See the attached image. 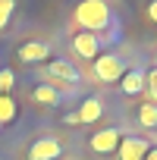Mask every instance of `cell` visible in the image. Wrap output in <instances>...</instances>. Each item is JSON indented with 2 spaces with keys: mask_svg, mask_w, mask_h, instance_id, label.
I'll return each mask as SVG.
<instances>
[{
  "mask_svg": "<svg viewBox=\"0 0 157 160\" xmlns=\"http://www.w3.org/2000/svg\"><path fill=\"white\" fill-rule=\"evenodd\" d=\"M72 25H75V32L104 35L107 28L116 25V16H113V10L104 0H82V3L72 10Z\"/></svg>",
  "mask_w": 157,
  "mask_h": 160,
  "instance_id": "6da1fadb",
  "label": "cell"
},
{
  "mask_svg": "<svg viewBox=\"0 0 157 160\" xmlns=\"http://www.w3.org/2000/svg\"><path fill=\"white\" fill-rule=\"evenodd\" d=\"M148 151H151V141L144 135H123L116 148V160H144Z\"/></svg>",
  "mask_w": 157,
  "mask_h": 160,
  "instance_id": "52a82bcc",
  "label": "cell"
},
{
  "mask_svg": "<svg viewBox=\"0 0 157 160\" xmlns=\"http://www.w3.org/2000/svg\"><path fill=\"white\" fill-rule=\"evenodd\" d=\"M16 57H19L22 63H28V66L44 63V60H50V44H47V41H25V44H19Z\"/></svg>",
  "mask_w": 157,
  "mask_h": 160,
  "instance_id": "9c48e42d",
  "label": "cell"
},
{
  "mask_svg": "<svg viewBox=\"0 0 157 160\" xmlns=\"http://www.w3.org/2000/svg\"><path fill=\"white\" fill-rule=\"evenodd\" d=\"M28 98H32V104H38V107H57V104L63 101V91H57L53 85L41 82V85H35V88L28 91Z\"/></svg>",
  "mask_w": 157,
  "mask_h": 160,
  "instance_id": "8fae6325",
  "label": "cell"
},
{
  "mask_svg": "<svg viewBox=\"0 0 157 160\" xmlns=\"http://www.w3.org/2000/svg\"><path fill=\"white\" fill-rule=\"evenodd\" d=\"M19 116V107L10 94H0V126H10L13 119Z\"/></svg>",
  "mask_w": 157,
  "mask_h": 160,
  "instance_id": "7c38bea8",
  "label": "cell"
},
{
  "mask_svg": "<svg viewBox=\"0 0 157 160\" xmlns=\"http://www.w3.org/2000/svg\"><path fill=\"white\" fill-rule=\"evenodd\" d=\"M13 13H16V3H13V0H0V32L10 25Z\"/></svg>",
  "mask_w": 157,
  "mask_h": 160,
  "instance_id": "2e32d148",
  "label": "cell"
},
{
  "mask_svg": "<svg viewBox=\"0 0 157 160\" xmlns=\"http://www.w3.org/2000/svg\"><path fill=\"white\" fill-rule=\"evenodd\" d=\"M119 141H123V132H119L116 126H107V129H98V132L88 138V148H91L94 154H116Z\"/></svg>",
  "mask_w": 157,
  "mask_h": 160,
  "instance_id": "8992f818",
  "label": "cell"
},
{
  "mask_svg": "<svg viewBox=\"0 0 157 160\" xmlns=\"http://www.w3.org/2000/svg\"><path fill=\"white\" fill-rule=\"evenodd\" d=\"M144 72H148V69L132 66V69L119 78V91H123L126 98H135V94H141V91H144Z\"/></svg>",
  "mask_w": 157,
  "mask_h": 160,
  "instance_id": "30bf717a",
  "label": "cell"
},
{
  "mask_svg": "<svg viewBox=\"0 0 157 160\" xmlns=\"http://www.w3.org/2000/svg\"><path fill=\"white\" fill-rule=\"evenodd\" d=\"M47 85H53L57 91H63V88H69V85H75L78 78H82V72H78L69 60H63V57H57V60H50L47 66H41V72H38Z\"/></svg>",
  "mask_w": 157,
  "mask_h": 160,
  "instance_id": "3957f363",
  "label": "cell"
},
{
  "mask_svg": "<svg viewBox=\"0 0 157 160\" xmlns=\"http://www.w3.org/2000/svg\"><path fill=\"white\" fill-rule=\"evenodd\" d=\"M101 50H107V38L104 35H91V32H75L72 35V53L78 60H98Z\"/></svg>",
  "mask_w": 157,
  "mask_h": 160,
  "instance_id": "277c9868",
  "label": "cell"
},
{
  "mask_svg": "<svg viewBox=\"0 0 157 160\" xmlns=\"http://www.w3.org/2000/svg\"><path fill=\"white\" fill-rule=\"evenodd\" d=\"M144 16H148V19H151V22L157 25V0H151V3L144 7Z\"/></svg>",
  "mask_w": 157,
  "mask_h": 160,
  "instance_id": "e0dca14e",
  "label": "cell"
},
{
  "mask_svg": "<svg viewBox=\"0 0 157 160\" xmlns=\"http://www.w3.org/2000/svg\"><path fill=\"white\" fill-rule=\"evenodd\" d=\"M144 160H157V148H151V151L144 154Z\"/></svg>",
  "mask_w": 157,
  "mask_h": 160,
  "instance_id": "ac0fdd59",
  "label": "cell"
},
{
  "mask_svg": "<svg viewBox=\"0 0 157 160\" xmlns=\"http://www.w3.org/2000/svg\"><path fill=\"white\" fill-rule=\"evenodd\" d=\"M60 157H63V144L57 138H38V141H32V148L25 154V160H60Z\"/></svg>",
  "mask_w": 157,
  "mask_h": 160,
  "instance_id": "ba28073f",
  "label": "cell"
},
{
  "mask_svg": "<svg viewBox=\"0 0 157 160\" xmlns=\"http://www.w3.org/2000/svg\"><path fill=\"white\" fill-rule=\"evenodd\" d=\"M126 72H129V60L123 53H101L91 66V78L101 85H119Z\"/></svg>",
  "mask_w": 157,
  "mask_h": 160,
  "instance_id": "7a4b0ae2",
  "label": "cell"
},
{
  "mask_svg": "<svg viewBox=\"0 0 157 160\" xmlns=\"http://www.w3.org/2000/svg\"><path fill=\"white\" fill-rule=\"evenodd\" d=\"M13 88H16V72L10 66H3L0 69V94H10Z\"/></svg>",
  "mask_w": 157,
  "mask_h": 160,
  "instance_id": "9a60e30c",
  "label": "cell"
},
{
  "mask_svg": "<svg viewBox=\"0 0 157 160\" xmlns=\"http://www.w3.org/2000/svg\"><path fill=\"white\" fill-rule=\"evenodd\" d=\"M144 94H148V104H157V66L144 72Z\"/></svg>",
  "mask_w": 157,
  "mask_h": 160,
  "instance_id": "5bb4252c",
  "label": "cell"
},
{
  "mask_svg": "<svg viewBox=\"0 0 157 160\" xmlns=\"http://www.w3.org/2000/svg\"><path fill=\"white\" fill-rule=\"evenodd\" d=\"M138 122L144 126V129H157V104H141L138 107Z\"/></svg>",
  "mask_w": 157,
  "mask_h": 160,
  "instance_id": "4fadbf2b",
  "label": "cell"
},
{
  "mask_svg": "<svg viewBox=\"0 0 157 160\" xmlns=\"http://www.w3.org/2000/svg\"><path fill=\"white\" fill-rule=\"evenodd\" d=\"M101 116H104V101H101L98 94H91V98L82 101V107H78L75 113H66V122H69V126H75V122L94 126V122H101Z\"/></svg>",
  "mask_w": 157,
  "mask_h": 160,
  "instance_id": "5b68a950",
  "label": "cell"
}]
</instances>
